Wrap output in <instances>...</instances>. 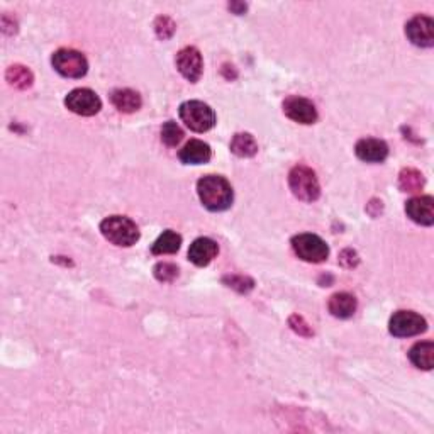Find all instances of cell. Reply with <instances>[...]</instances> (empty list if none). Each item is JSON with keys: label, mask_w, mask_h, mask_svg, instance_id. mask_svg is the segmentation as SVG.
<instances>
[{"label": "cell", "mask_w": 434, "mask_h": 434, "mask_svg": "<svg viewBox=\"0 0 434 434\" xmlns=\"http://www.w3.org/2000/svg\"><path fill=\"white\" fill-rule=\"evenodd\" d=\"M180 119L185 126L195 133H205L216 123L214 110L200 100L183 102L180 105Z\"/></svg>", "instance_id": "obj_4"}, {"label": "cell", "mask_w": 434, "mask_h": 434, "mask_svg": "<svg viewBox=\"0 0 434 434\" xmlns=\"http://www.w3.org/2000/svg\"><path fill=\"white\" fill-rule=\"evenodd\" d=\"M177 26L175 22H173L170 17L167 16H160L158 19L155 21V31H156V36H158L160 39H170L173 36V33H175Z\"/></svg>", "instance_id": "obj_24"}, {"label": "cell", "mask_w": 434, "mask_h": 434, "mask_svg": "<svg viewBox=\"0 0 434 434\" xmlns=\"http://www.w3.org/2000/svg\"><path fill=\"white\" fill-rule=\"evenodd\" d=\"M180 244H182V236L177 234L175 231L168 229L155 241L151 252H153V254H172L180 249Z\"/></svg>", "instance_id": "obj_20"}, {"label": "cell", "mask_w": 434, "mask_h": 434, "mask_svg": "<svg viewBox=\"0 0 434 434\" xmlns=\"http://www.w3.org/2000/svg\"><path fill=\"white\" fill-rule=\"evenodd\" d=\"M182 140H183V131L180 129V126H178L177 123H173V120L165 123V126L161 128V141H163L167 146L173 148Z\"/></svg>", "instance_id": "obj_23"}, {"label": "cell", "mask_w": 434, "mask_h": 434, "mask_svg": "<svg viewBox=\"0 0 434 434\" xmlns=\"http://www.w3.org/2000/svg\"><path fill=\"white\" fill-rule=\"evenodd\" d=\"M407 216L420 226H433L434 222V200L433 197H414L405 204Z\"/></svg>", "instance_id": "obj_12"}, {"label": "cell", "mask_w": 434, "mask_h": 434, "mask_svg": "<svg viewBox=\"0 0 434 434\" xmlns=\"http://www.w3.org/2000/svg\"><path fill=\"white\" fill-rule=\"evenodd\" d=\"M178 275V268L172 263H158L155 267V277L160 281H172L175 280Z\"/></svg>", "instance_id": "obj_25"}, {"label": "cell", "mask_w": 434, "mask_h": 434, "mask_svg": "<svg viewBox=\"0 0 434 434\" xmlns=\"http://www.w3.org/2000/svg\"><path fill=\"white\" fill-rule=\"evenodd\" d=\"M217 243L210 238H199L190 244L189 259L197 267H207L217 257Z\"/></svg>", "instance_id": "obj_14"}, {"label": "cell", "mask_w": 434, "mask_h": 434, "mask_svg": "<svg viewBox=\"0 0 434 434\" xmlns=\"http://www.w3.org/2000/svg\"><path fill=\"white\" fill-rule=\"evenodd\" d=\"M100 232L115 246H133L140 239V229L129 217L110 216L102 221Z\"/></svg>", "instance_id": "obj_2"}, {"label": "cell", "mask_w": 434, "mask_h": 434, "mask_svg": "<svg viewBox=\"0 0 434 434\" xmlns=\"http://www.w3.org/2000/svg\"><path fill=\"white\" fill-rule=\"evenodd\" d=\"M388 329L397 338H410L424 333L428 329V322L413 311H399L392 316Z\"/></svg>", "instance_id": "obj_7"}, {"label": "cell", "mask_w": 434, "mask_h": 434, "mask_svg": "<svg viewBox=\"0 0 434 434\" xmlns=\"http://www.w3.org/2000/svg\"><path fill=\"white\" fill-rule=\"evenodd\" d=\"M409 358L414 366L420 370H431L434 366V344L431 341H423L414 344L409 351Z\"/></svg>", "instance_id": "obj_18"}, {"label": "cell", "mask_w": 434, "mask_h": 434, "mask_svg": "<svg viewBox=\"0 0 434 434\" xmlns=\"http://www.w3.org/2000/svg\"><path fill=\"white\" fill-rule=\"evenodd\" d=\"M6 78L7 82L12 85V87L19 88V91H24V88H29L33 85V73H31L29 68L22 65H12L9 66V70L6 71Z\"/></svg>", "instance_id": "obj_21"}, {"label": "cell", "mask_w": 434, "mask_h": 434, "mask_svg": "<svg viewBox=\"0 0 434 434\" xmlns=\"http://www.w3.org/2000/svg\"><path fill=\"white\" fill-rule=\"evenodd\" d=\"M284 113L289 119L299 124H314L317 120V110L314 104L304 97H289L284 102Z\"/></svg>", "instance_id": "obj_11"}, {"label": "cell", "mask_w": 434, "mask_h": 434, "mask_svg": "<svg viewBox=\"0 0 434 434\" xmlns=\"http://www.w3.org/2000/svg\"><path fill=\"white\" fill-rule=\"evenodd\" d=\"M292 248L299 258L307 263H321L328 258V244L316 234H299L292 239Z\"/></svg>", "instance_id": "obj_6"}, {"label": "cell", "mask_w": 434, "mask_h": 434, "mask_svg": "<svg viewBox=\"0 0 434 434\" xmlns=\"http://www.w3.org/2000/svg\"><path fill=\"white\" fill-rule=\"evenodd\" d=\"M355 153L361 161L366 163H382L388 156V146L386 141L375 140V138H366L356 143Z\"/></svg>", "instance_id": "obj_13"}, {"label": "cell", "mask_w": 434, "mask_h": 434, "mask_svg": "<svg viewBox=\"0 0 434 434\" xmlns=\"http://www.w3.org/2000/svg\"><path fill=\"white\" fill-rule=\"evenodd\" d=\"M51 63L53 68L66 78H82L88 70L87 58L75 49H58Z\"/></svg>", "instance_id": "obj_5"}, {"label": "cell", "mask_w": 434, "mask_h": 434, "mask_svg": "<svg viewBox=\"0 0 434 434\" xmlns=\"http://www.w3.org/2000/svg\"><path fill=\"white\" fill-rule=\"evenodd\" d=\"M229 9H232L236 14H243V12L246 11V6H244V4H231Z\"/></svg>", "instance_id": "obj_29"}, {"label": "cell", "mask_w": 434, "mask_h": 434, "mask_svg": "<svg viewBox=\"0 0 434 434\" xmlns=\"http://www.w3.org/2000/svg\"><path fill=\"white\" fill-rule=\"evenodd\" d=\"M110 100L115 105V109L120 110V113H136L138 109L141 107V97L140 93L129 91V88H120V91H114L113 95H110Z\"/></svg>", "instance_id": "obj_17"}, {"label": "cell", "mask_w": 434, "mask_h": 434, "mask_svg": "<svg viewBox=\"0 0 434 434\" xmlns=\"http://www.w3.org/2000/svg\"><path fill=\"white\" fill-rule=\"evenodd\" d=\"M339 262H341L344 267L353 268L358 263V257L353 249H344V252L341 253V258H339Z\"/></svg>", "instance_id": "obj_28"}, {"label": "cell", "mask_w": 434, "mask_h": 434, "mask_svg": "<svg viewBox=\"0 0 434 434\" xmlns=\"http://www.w3.org/2000/svg\"><path fill=\"white\" fill-rule=\"evenodd\" d=\"M224 281L229 287L239 290V292H249L253 289V280L246 279V277L232 275V277H224Z\"/></svg>", "instance_id": "obj_26"}, {"label": "cell", "mask_w": 434, "mask_h": 434, "mask_svg": "<svg viewBox=\"0 0 434 434\" xmlns=\"http://www.w3.org/2000/svg\"><path fill=\"white\" fill-rule=\"evenodd\" d=\"M177 68L189 82L195 83L200 78V75H202L204 68L202 56H200L199 49L194 46L183 48L177 55Z\"/></svg>", "instance_id": "obj_10"}, {"label": "cell", "mask_w": 434, "mask_h": 434, "mask_svg": "<svg viewBox=\"0 0 434 434\" xmlns=\"http://www.w3.org/2000/svg\"><path fill=\"white\" fill-rule=\"evenodd\" d=\"M399 187L404 192H419L424 187V177L419 170L405 168L402 170L399 175Z\"/></svg>", "instance_id": "obj_22"}, {"label": "cell", "mask_w": 434, "mask_h": 434, "mask_svg": "<svg viewBox=\"0 0 434 434\" xmlns=\"http://www.w3.org/2000/svg\"><path fill=\"white\" fill-rule=\"evenodd\" d=\"M65 105L71 113L83 115V118H91V115H95L100 110L102 102L91 88H77V91H71L66 95Z\"/></svg>", "instance_id": "obj_8"}, {"label": "cell", "mask_w": 434, "mask_h": 434, "mask_svg": "<svg viewBox=\"0 0 434 434\" xmlns=\"http://www.w3.org/2000/svg\"><path fill=\"white\" fill-rule=\"evenodd\" d=\"M289 322H290V326H292V329L295 331V333H299L301 336H311V334H312L311 328H309L307 322L304 321L301 316H297V314L292 316V317H290Z\"/></svg>", "instance_id": "obj_27"}, {"label": "cell", "mask_w": 434, "mask_h": 434, "mask_svg": "<svg viewBox=\"0 0 434 434\" xmlns=\"http://www.w3.org/2000/svg\"><path fill=\"white\" fill-rule=\"evenodd\" d=\"M328 307H329V312L334 317H339V319H348V317H351L353 314H355L356 299L348 292L334 294L333 297L329 299Z\"/></svg>", "instance_id": "obj_16"}, {"label": "cell", "mask_w": 434, "mask_h": 434, "mask_svg": "<svg viewBox=\"0 0 434 434\" xmlns=\"http://www.w3.org/2000/svg\"><path fill=\"white\" fill-rule=\"evenodd\" d=\"M289 185L292 194L304 202H314L321 195L319 180H317L316 173L304 165H299L290 172Z\"/></svg>", "instance_id": "obj_3"}, {"label": "cell", "mask_w": 434, "mask_h": 434, "mask_svg": "<svg viewBox=\"0 0 434 434\" xmlns=\"http://www.w3.org/2000/svg\"><path fill=\"white\" fill-rule=\"evenodd\" d=\"M405 34L415 46L431 48L434 44V21L428 16H415L407 22Z\"/></svg>", "instance_id": "obj_9"}, {"label": "cell", "mask_w": 434, "mask_h": 434, "mask_svg": "<svg viewBox=\"0 0 434 434\" xmlns=\"http://www.w3.org/2000/svg\"><path fill=\"white\" fill-rule=\"evenodd\" d=\"M197 194L200 202L212 212H221L231 207L232 189L226 178L217 175H207L197 183Z\"/></svg>", "instance_id": "obj_1"}, {"label": "cell", "mask_w": 434, "mask_h": 434, "mask_svg": "<svg viewBox=\"0 0 434 434\" xmlns=\"http://www.w3.org/2000/svg\"><path fill=\"white\" fill-rule=\"evenodd\" d=\"M210 148L207 143L192 140L180 150V161L185 165H202L210 160Z\"/></svg>", "instance_id": "obj_15"}, {"label": "cell", "mask_w": 434, "mask_h": 434, "mask_svg": "<svg viewBox=\"0 0 434 434\" xmlns=\"http://www.w3.org/2000/svg\"><path fill=\"white\" fill-rule=\"evenodd\" d=\"M231 151L239 158H252L257 155L258 145L254 141V138L248 133H239L232 138L231 141Z\"/></svg>", "instance_id": "obj_19"}]
</instances>
